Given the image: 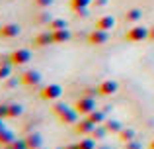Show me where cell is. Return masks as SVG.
I'll list each match as a JSON object with an SVG mask.
<instances>
[{
  "label": "cell",
  "mask_w": 154,
  "mask_h": 149,
  "mask_svg": "<svg viewBox=\"0 0 154 149\" xmlns=\"http://www.w3.org/2000/svg\"><path fill=\"white\" fill-rule=\"evenodd\" d=\"M39 96H41V100H45V102H53V100H59L60 96H63V88H60V84H45V86L41 88V92H39Z\"/></svg>",
  "instance_id": "obj_1"
},
{
  "label": "cell",
  "mask_w": 154,
  "mask_h": 149,
  "mask_svg": "<svg viewBox=\"0 0 154 149\" xmlns=\"http://www.w3.org/2000/svg\"><path fill=\"white\" fill-rule=\"evenodd\" d=\"M125 39H127V41H133V43L144 41V39H148V28H144V26H133L131 30L125 34Z\"/></svg>",
  "instance_id": "obj_2"
},
{
  "label": "cell",
  "mask_w": 154,
  "mask_h": 149,
  "mask_svg": "<svg viewBox=\"0 0 154 149\" xmlns=\"http://www.w3.org/2000/svg\"><path fill=\"white\" fill-rule=\"evenodd\" d=\"M74 108H76V112H78V114L88 116L90 112H94V110H96V100L92 98V96H82V98L76 100Z\"/></svg>",
  "instance_id": "obj_3"
},
{
  "label": "cell",
  "mask_w": 154,
  "mask_h": 149,
  "mask_svg": "<svg viewBox=\"0 0 154 149\" xmlns=\"http://www.w3.org/2000/svg\"><path fill=\"white\" fill-rule=\"evenodd\" d=\"M20 80H22V84H27V86H37L41 83V73L35 69H27L20 75Z\"/></svg>",
  "instance_id": "obj_4"
},
{
  "label": "cell",
  "mask_w": 154,
  "mask_h": 149,
  "mask_svg": "<svg viewBox=\"0 0 154 149\" xmlns=\"http://www.w3.org/2000/svg\"><path fill=\"white\" fill-rule=\"evenodd\" d=\"M107 39H109V34L105 30H98V28H96L94 31L88 34V43H90V45H105Z\"/></svg>",
  "instance_id": "obj_5"
},
{
  "label": "cell",
  "mask_w": 154,
  "mask_h": 149,
  "mask_svg": "<svg viewBox=\"0 0 154 149\" xmlns=\"http://www.w3.org/2000/svg\"><path fill=\"white\" fill-rule=\"evenodd\" d=\"M12 65H26V63L31 61V51L29 49H16L10 53Z\"/></svg>",
  "instance_id": "obj_6"
},
{
  "label": "cell",
  "mask_w": 154,
  "mask_h": 149,
  "mask_svg": "<svg viewBox=\"0 0 154 149\" xmlns=\"http://www.w3.org/2000/svg\"><path fill=\"white\" fill-rule=\"evenodd\" d=\"M117 90H119V84H117V80H111V79L100 83V86H98L100 96H111V94H115Z\"/></svg>",
  "instance_id": "obj_7"
},
{
  "label": "cell",
  "mask_w": 154,
  "mask_h": 149,
  "mask_svg": "<svg viewBox=\"0 0 154 149\" xmlns=\"http://www.w3.org/2000/svg\"><path fill=\"white\" fill-rule=\"evenodd\" d=\"M78 116L80 114L76 112V108H66V110L59 116V120L63 124H66V126H76V124H78Z\"/></svg>",
  "instance_id": "obj_8"
},
{
  "label": "cell",
  "mask_w": 154,
  "mask_h": 149,
  "mask_svg": "<svg viewBox=\"0 0 154 149\" xmlns=\"http://www.w3.org/2000/svg\"><path fill=\"white\" fill-rule=\"evenodd\" d=\"M94 128H96L94 122H90L88 118H84V120H78V124L74 126V130H76V134H78V135H92Z\"/></svg>",
  "instance_id": "obj_9"
},
{
  "label": "cell",
  "mask_w": 154,
  "mask_h": 149,
  "mask_svg": "<svg viewBox=\"0 0 154 149\" xmlns=\"http://www.w3.org/2000/svg\"><path fill=\"white\" fill-rule=\"evenodd\" d=\"M51 43H55V37H53V31H41V34H37L35 35V39H33V45L35 47H47V45H51Z\"/></svg>",
  "instance_id": "obj_10"
},
{
  "label": "cell",
  "mask_w": 154,
  "mask_h": 149,
  "mask_svg": "<svg viewBox=\"0 0 154 149\" xmlns=\"http://www.w3.org/2000/svg\"><path fill=\"white\" fill-rule=\"evenodd\" d=\"M16 35H20V26L18 24H4V26L0 28V37L12 39V37H16Z\"/></svg>",
  "instance_id": "obj_11"
},
{
  "label": "cell",
  "mask_w": 154,
  "mask_h": 149,
  "mask_svg": "<svg viewBox=\"0 0 154 149\" xmlns=\"http://www.w3.org/2000/svg\"><path fill=\"white\" fill-rule=\"evenodd\" d=\"M96 28H98V30H105V31L113 30V28H115V18H113V16H102V18H98V22H96Z\"/></svg>",
  "instance_id": "obj_12"
},
{
  "label": "cell",
  "mask_w": 154,
  "mask_h": 149,
  "mask_svg": "<svg viewBox=\"0 0 154 149\" xmlns=\"http://www.w3.org/2000/svg\"><path fill=\"white\" fill-rule=\"evenodd\" d=\"M53 37H55V43H66L70 41L72 34L68 28H64V30H59V31H53Z\"/></svg>",
  "instance_id": "obj_13"
},
{
  "label": "cell",
  "mask_w": 154,
  "mask_h": 149,
  "mask_svg": "<svg viewBox=\"0 0 154 149\" xmlns=\"http://www.w3.org/2000/svg\"><path fill=\"white\" fill-rule=\"evenodd\" d=\"M26 141H27V147H29V149L43 147V139H41V135H39V134H29L26 138Z\"/></svg>",
  "instance_id": "obj_14"
},
{
  "label": "cell",
  "mask_w": 154,
  "mask_h": 149,
  "mask_svg": "<svg viewBox=\"0 0 154 149\" xmlns=\"http://www.w3.org/2000/svg\"><path fill=\"white\" fill-rule=\"evenodd\" d=\"M143 18V10L140 8H131L125 12V22H139Z\"/></svg>",
  "instance_id": "obj_15"
},
{
  "label": "cell",
  "mask_w": 154,
  "mask_h": 149,
  "mask_svg": "<svg viewBox=\"0 0 154 149\" xmlns=\"http://www.w3.org/2000/svg\"><path fill=\"white\" fill-rule=\"evenodd\" d=\"M47 28H49L51 31H59V30H64V28H68V24H66V20H63V18H53L49 24H47Z\"/></svg>",
  "instance_id": "obj_16"
},
{
  "label": "cell",
  "mask_w": 154,
  "mask_h": 149,
  "mask_svg": "<svg viewBox=\"0 0 154 149\" xmlns=\"http://www.w3.org/2000/svg\"><path fill=\"white\" fill-rule=\"evenodd\" d=\"M117 135H119V139H121L123 143H127V141H133V139L137 138V134H135V130H133V128H123V130H121Z\"/></svg>",
  "instance_id": "obj_17"
},
{
  "label": "cell",
  "mask_w": 154,
  "mask_h": 149,
  "mask_svg": "<svg viewBox=\"0 0 154 149\" xmlns=\"http://www.w3.org/2000/svg\"><path fill=\"white\" fill-rule=\"evenodd\" d=\"M105 128H107V131L109 134H119L121 130H123V124L119 122V120H105V124H103Z\"/></svg>",
  "instance_id": "obj_18"
},
{
  "label": "cell",
  "mask_w": 154,
  "mask_h": 149,
  "mask_svg": "<svg viewBox=\"0 0 154 149\" xmlns=\"http://www.w3.org/2000/svg\"><path fill=\"white\" fill-rule=\"evenodd\" d=\"M86 118L90 120V122H94L96 126H98V124H105V112H102V110H94V112H90Z\"/></svg>",
  "instance_id": "obj_19"
},
{
  "label": "cell",
  "mask_w": 154,
  "mask_h": 149,
  "mask_svg": "<svg viewBox=\"0 0 154 149\" xmlns=\"http://www.w3.org/2000/svg\"><path fill=\"white\" fill-rule=\"evenodd\" d=\"M16 139V135L12 134L10 130H2L0 131V147H4V145H12V141Z\"/></svg>",
  "instance_id": "obj_20"
},
{
  "label": "cell",
  "mask_w": 154,
  "mask_h": 149,
  "mask_svg": "<svg viewBox=\"0 0 154 149\" xmlns=\"http://www.w3.org/2000/svg\"><path fill=\"white\" fill-rule=\"evenodd\" d=\"M22 114H23L22 104H8V118H18Z\"/></svg>",
  "instance_id": "obj_21"
},
{
  "label": "cell",
  "mask_w": 154,
  "mask_h": 149,
  "mask_svg": "<svg viewBox=\"0 0 154 149\" xmlns=\"http://www.w3.org/2000/svg\"><path fill=\"white\" fill-rule=\"evenodd\" d=\"M92 4V0H70V8L74 12H80V10H86L88 6Z\"/></svg>",
  "instance_id": "obj_22"
},
{
  "label": "cell",
  "mask_w": 154,
  "mask_h": 149,
  "mask_svg": "<svg viewBox=\"0 0 154 149\" xmlns=\"http://www.w3.org/2000/svg\"><path fill=\"white\" fill-rule=\"evenodd\" d=\"M107 134H109L107 128H105L103 124H98V126L94 128V131H92V138H94V139H103Z\"/></svg>",
  "instance_id": "obj_23"
},
{
  "label": "cell",
  "mask_w": 154,
  "mask_h": 149,
  "mask_svg": "<svg viewBox=\"0 0 154 149\" xmlns=\"http://www.w3.org/2000/svg\"><path fill=\"white\" fill-rule=\"evenodd\" d=\"M78 147L80 149H96V139L92 138H84V139H80V143H78Z\"/></svg>",
  "instance_id": "obj_24"
},
{
  "label": "cell",
  "mask_w": 154,
  "mask_h": 149,
  "mask_svg": "<svg viewBox=\"0 0 154 149\" xmlns=\"http://www.w3.org/2000/svg\"><path fill=\"white\" fill-rule=\"evenodd\" d=\"M10 75H12V65H2L0 67V80L10 79Z\"/></svg>",
  "instance_id": "obj_25"
},
{
  "label": "cell",
  "mask_w": 154,
  "mask_h": 149,
  "mask_svg": "<svg viewBox=\"0 0 154 149\" xmlns=\"http://www.w3.org/2000/svg\"><path fill=\"white\" fill-rule=\"evenodd\" d=\"M12 147L14 149H29L26 139H14V141H12Z\"/></svg>",
  "instance_id": "obj_26"
},
{
  "label": "cell",
  "mask_w": 154,
  "mask_h": 149,
  "mask_svg": "<svg viewBox=\"0 0 154 149\" xmlns=\"http://www.w3.org/2000/svg\"><path fill=\"white\" fill-rule=\"evenodd\" d=\"M66 108H68V106H66V104H64V102H57L55 106H53V112H55L57 116H60V114H63L64 110H66Z\"/></svg>",
  "instance_id": "obj_27"
},
{
  "label": "cell",
  "mask_w": 154,
  "mask_h": 149,
  "mask_svg": "<svg viewBox=\"0 0 154 149\" xmlns=\"http://www.w3.org/2000/svg\"><path fill=\"white\" fill-rule=\"evenodd\" d=\"M125 149H143V145H140L137 139H133V141H127V143H125Z\"/></svg>",
  "instance_id": "obj_28"
},
{
  "label": "cell",
  "mask_w": 154,
  "mask_h": 149,
  "mask_svg": "<svg viewBox=\"0 0 154 149\" xmlns=\"http://www.w3.org/2000/svg\"><path fill=\"white\" fill-rule=\"evenodd\" d=\"M35 4H37L39 8H49L51 4H53V0H33Z\"/></svg>",
  "instance_id": "obj_29"
},
{
  "label": "cell",
  "mask_w": 154,
  "mask_h": 149,
  "mask_svg": "<svg viewBox=\"0 0 154 149\" xmlns=\"http://www.w3.org/2000/svg\"><path fill=\"white\" fill-rule=\"evenodd\" d=\"M18 83H22V80H18V79H6V88H14V86H18Z\"/></svg>",
  "instance_id": "obj_30"
},
{
  "label": "cell",
  "mask_w": 154,
  "mask_h": 149,
  "mask_svg": "<svg viewBox=\"0 0 154 149\" xmlns=\"http://www.w3.org/2000/svg\"><path fill=\"white\" fill-rule=\"evenodd\" d=\"M2 65H12L10 55H0V67H2Z\"/></svg>",
  "instance_id": "obj_31"
},
{
  "label": "cell",
  "mask_w": 154,
  "mask_h": 149,
  "mask_svg": "<svg viewBox=\"0 0 154 149\" xmlns=\"http://www.w3.org/2000/svg\"><path fill=\"white\" fill-rule=\"evenodd\" d=\"M0 118H8V104H0Z\"/></svg>",
  "instance_id": "obj_32"
},
{
  "label": "cell",
  "mask_w": 154,
  "mask_h": 149,
  "mask_svg": "<svg viewBox=\"0 0 154 149\" xmlns=\"http://www.w3.org/2000/svg\"><path fill=\"white\" fill-rule=\"evenodd\" d=\"M148 39L154 41V28H148Z\"/></svg>",
  "instance_id": "obj_33"
},
{
  "label": "cell",
  "mask_w": 154,
  "mask_h": 149,
  "mask_svg": "<svg viewBox=\"0 0 154 149\" xmlns=\"http://www.w3.org/2000/svg\"><path fill=\"white\" fill-rule=\"evenodd\" d=\"M96 6H105V4H107V0H96Z\"/></svg>",
  "instance_id": "obj_34"
},
{
  "label": "cell",
  "mask_w": 154,
  "mask_h": 149,
  "mask_svg": "<svg viewBox=\"0 0 154 149\" xmlns=\"http://www.w3.org/2000/svg\"><path fill=\"white\" fill-rule=\"evenodd\" d=\"M63 149H80V147H78V143H70V145H66V147H63Z\"/></svg>",
  "instance_id": "obj_35"
},
{
  "label": "cell",
  "mask_w": 154,
  "mask_h": 149,
  "mask_svg": "<svg viewBox=\"0 0 154 149\" xmlns=\"http://www.w3.org/2000/svg\"><path fill=\"white\" fill-rule=\"evenodd\" d=\"M2 130H6V126H4V120L0 118V131H2Z\"/></svg>",
  "instance_id": "obj_36"
},
{
  "label": "cell",
  "mask_w": 154,
  "mask_h": 149,
  "mask_svg": "<svg viewBox=\"0 0 154 149\" xmlns=\"http://www.w3.org/2000/svg\"><path fill=\"white\" fill-rule=\"evenodd\" d=\"M96 149H111L109 145H100V147H96Z\"/></svg>",
  "instance_id": "obj_37"
},
{
  "label": "cell",
  "mask_w": 154,
  "mask_h": 149,
  "mask_svg": "<svg viewBox=\"0 0 154 149\" xmlns=\"http://www.w3.org/2000/svg\"><path fill=\"white\" fill-rule=\"evenodd\" d=\"M2 149H14V147H12V145H4Z\"/></svg>",
  "instance_id": "obj_38"
},
{
  "label": "cell",
  "mask_w": 154,
  "mask_h": 149,
  "mask_svg": "<svg viewBox=\"0 0 154 149\" xmlns=\"http://www.w3.org/2000/svg\"><path fill=\"white\" fill-rule=\"evenodd\" d=\"M148 149H154V139H152V141H150V147H148Z\"/></svg>",
  "instance_id": "obj_39"
},
{
  "label": "cell",
  "mask_w": 154,
  "mask_h": 149,
  "mask_svg": "<svg viewBox=\"0 0 154 149\" xmlns=\"http://www.w3.org/2000/svg\"><path fill=\"white\" fill-rule=\"evenodd\" d=\"M55 149H60V147H55Z\"/></svg>",
  "instance_id": "obj_40"
},
{
  "label": "cell",
  "mask_w": 154,
  "mask_h": 149,
  "mask_svg": "<svg viewBox=\"0 0 154 149\" xmlns=\"http://www.w3.org/2000/svg\"><path fill=\"white\" fill-rule=\"evenodd\" d=\"M39 149H43V147H39Z\"/></svg>",
  "instance_id": "obj_41"
},
{
  "label": "cell",
  "mask_w": 154,
  "mask_h": 149,
  "mask_svg": "<svg viewBox=\"0 0 154 149\" xmlns=\"http://www.w3.org/2000/svg\"><path fill=\"white\" fill-rule=\"evenodd\" d=\"M0 28H2V26H0Z\"/></svg>",
  "instance_id": "obj_42"
}]
</instances>
